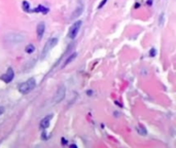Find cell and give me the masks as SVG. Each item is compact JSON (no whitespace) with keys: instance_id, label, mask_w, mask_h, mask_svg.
I'll list each match as a JSON object with an SVG mask.
<instances>
[{"instance_id":"1","label":"cell","mask_w":176,"mask_h":148,"mask_svg":"<svg viewBox=\"0 0 176 148\" xmlns=\"http://www.w3.org/2000/svg\"><path fill=\"white\" fill-rule=\"evenodd\" d=\"M35 87H36V80H35V78L32 77V78H29L27 81L21 83V84L19 85V91H20V92H22L23 95H26V94H29Z\"/></svg>"},{"instance_id":"13","label":"cell","mask_w":176,"mask_h":148,"mask_svg":"<svg viewBox=\"0 0 176 148\" xmlns=\"http://www.w3.org/2000/svg\"><path fill=\"white\" fill-rule=\"evenodd\" d=\"M23 8H24L25 11H29L30 5H29V3H28L27 1H24V2H23Z\"/></svg>"},{"instance_id":"15","label":"cell","mask_w":176,"mask_h":148,"mask_svg":"<svg viewBox=\"0 0 176 148\" xmlns=\"http://www.w3.org/2000/svg\"><path fill=\"white\" fill-rule=\"evenodd\" d=\"M149 55H150V57H154V56H156V50H154V48H152V50H150Z\"/></svg>"},{"instance_id":"7","label":"cell","mask_w":176,"mask_h":148,"mask_svg":"<svg viewBox=\"0 0 176 148\" xmlns=\"http://www.w3.org/2000/svg\"><path fill=\"white\" fill-rule=\"evenodd\" d=\"M53 118V114H48V116H45L43 119H41L40 124H39V128L41 130H46L50 127V119Z\"/></svg>"},{"instance_id":"4","label":"cell","mask_w":176,"mask_h":148,"mask_svg":"<svg viewBox=\"0 0 176 148\" xmlns=\"http://www.w3.org/2000/svg\"><path fill=\"white\" fill-rule=\"evenodd\" d=\"M82 21H77V22H75L72 25V26L69 28V32H68V37H69V38L74 39L76 36H77L78 31H79L80 27H82Z\"/></svg>"},{"instance_id":"8","label":"cell","mask_w":176,"mask_h":148,"mask_svg":"<svg viewBox=\"0 0 176 148\" xmlns=\"http://www.w3.org/2000/svg\"><path fill=\"white\" fill-rule=\"evenodd\" d=\"M45 24L43 22H40L38 25H37V28H36L37 36H38L39 39L42 38L43 34H45Z\"/></svg>"},{"instance_id":"2","label":"cell","mask_w":176,"mask_h":148,"mask_svg":"<svg viewBox=\"0 0 176 148\" xmlns=\"http://www.w3.org/2000/svg\"><path fill=\"white\" fill-rule=\"evenodd\" d=\"M4 39H5L6 41H8V42H11V43H20L25 40V36L20 33H15V32L11 33L10 32V33L6 34L5 37H4Z\"/></svg>"},{"instance_id":"12","label":"cell","mask_w":176,"mask_h":148,"mask_svg":"<svg viewBox=\"0 0 176 148\" xmlns=\"http://www.w3.org/2000/svg\"><path fill=\"white\" fill-rule=\"evenodd\" d=\"M25 50H26V53H28V54H32L35 50V47H34L33 44H28Z\"/></svg>"},{"instance_id":"16","label":"cell","mask_w":176,"mask_h":148,"mask_svg":"<svg viewBox=\"0 0 176 148\" xmlns=\"http://www.w3.org/2000/svg\"><path fill=\"white\" fill-rule=\"evenodd\" d=\"M106 2H107V0H103V1H102L101 3H100V5H99V8H102V6H104V5H105V3H106Z\"/></svg>"},{"instance_id":"10","label":"cell","mask_w":176,"mask_h":148,"mask_svg":"<svg viewBox=\"0 0 176 148\" xmlns=\"http://www.w3.org/2000/svg\"><path fill=\"white\" fill-rule=\"evenodd\" d=\"M76 57H77V53H73V54L71 55V56H69V57L66 59V61H65V63L63 64V67H66L68 64H70L71 62L73 61V60H75Z\"/></svg>"},{"instance_id":"6","label":"cell","mask_w":176,"mask_h":148,"mask_svg":"<svg viewBox=\"0 0 176 148\" xmlns=\"http://www.w3.org/2000/svg\"><path fill=\"white\" fill-rule=\"evenodd\" d=\"M13 77H15V72H13V68H8L5 74H3V75L0 76V79L3 80L5 83H9L11 80L13 79Z\"/></svg>"},{"instance_id":"5","label":"cell","mask_w":176,"mask_h":148,"mask_svg":"<svg viewBox=\"0 0 176 148\" xmlns=\"http://www.w3.org/2000/svg\"><path fill=\"white\" fill-rule=\"evenodd\" d=\"M65 94H66V89H65L64 85L59 87V89H58V91L55 95L54 103H59V102H61L65 98Z\"/></svg>"},{"instance_id":"17","label":"cell","mask_w":176,"mask_h":148,"mask_svg":"<svg viewBox=\"0 0 176 148\" xmlns=\"http://www.w3.org/2000/svg\"><path fill=\"white\" fill-rule=\"evenodd\" d=\"M4 112V107H2V106H0V115L3 114Z\"/></svg>"},{"instance_id":"14","label":"cell","mask_w":176,"mask_h":148,"mask_svg":"<svg viewBox=\"0 0 176 148\" xmlns=\"http://www.w3.org/2000/svg\"><path fill=\"white\" fill-rule=\"evenodd\" d=\"M141 129H138V131H139V134H141V135H146V131H145V129L143 128L142 129V127H140Z\"/></svg>"},{"instance_id":"3","label":"cell","mask_w":176,"mask_h":148,"mask_svg":"<svg viewBox=\"0 0 176 148\" xmlns=\"http://www.w3.org/2000/svg\"><path fill=\"white\" fill-rule=\"evenodd\" d=\"M57 43H58V39L57 38H50V39H48V42L45 43V47H43L42 53H41V58H42V59H43V58H45L46 55L50 53V50H53V47L57 45Z\"/></svg>"},{"instance_id":"11","label":"cell","mask_w":176,"mask_h":148,"mask_svg":"<svg viewBox=\"0 0 176 148\" xmlns=\"http://www.w3.org/2000/svg\"><path fill=\"white\" fill-rule=\"evenodd\" d=\"M34 11H36V13H39V11H40V13H48V9L46 8V7H45V6L39 5L36 9H34Z\"/></svg>"},{"instance_id":"9","label":"cell","mask_w":176,"mask_h":148,"mask_svg":"<svg viewBox=\"0 0 176 148\" xmlns=\"http://www.w3.org/2000/svg\"><path fill=\"white\" fill-rule=\"evenodd\" d=\"M83 11V6L82 5H79L76 7L75 10L73 11L72 16H71V20H74V18H76L77 17H79L80 15H82V13Z\"/></svg>"}]
</instances>
